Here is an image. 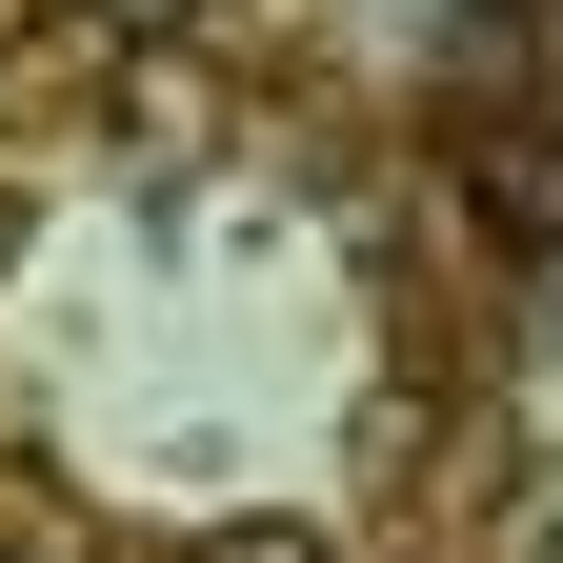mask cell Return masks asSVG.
I'll return each instance as SVG.
<instances>
[{
	"label": "cell",
	"instance_id": "cell-2",
	"mask_svg": "<svg viewBox=\"0 0 563 563\" xmlns=\"http://www.w3.org/2000/svg\"><path fill=\"white\" fill-rule=\"evenodd\" d=\"M101 21H181V0H101Z\"/></svg>",
	"mask_w": 563,
	"mask_h": 563
},
{
	"label": "cell",
	"instance_id": "cell-3",
	"mask_svg": "<svg viewBox=\"0 0 563 563\" xmlns=\"http://www.w3.org/2000/svg\"><path fill=\"white\" fill-rule=\"evenodd\" d=\"M0 262H21V201H0Z\"/></svg>",
	"mask_w": 563,
	"mask_h": 563
},
{
	"label": "cell",
	"instance_id": "cell-1",
	"mask_svg": "<svg viewBox=\"0 0 563 563\" xmlns=\"http://www.w3.org/2000/svg\"><path fill=\"white\" fill-rule=\"evenodd\" d=\"M201 563H342V543H322L302 504H262V523H222V543H201Z\"/></svg>",
	"mask_w": 563,
	"mask_h": 563
}]
</instances>
